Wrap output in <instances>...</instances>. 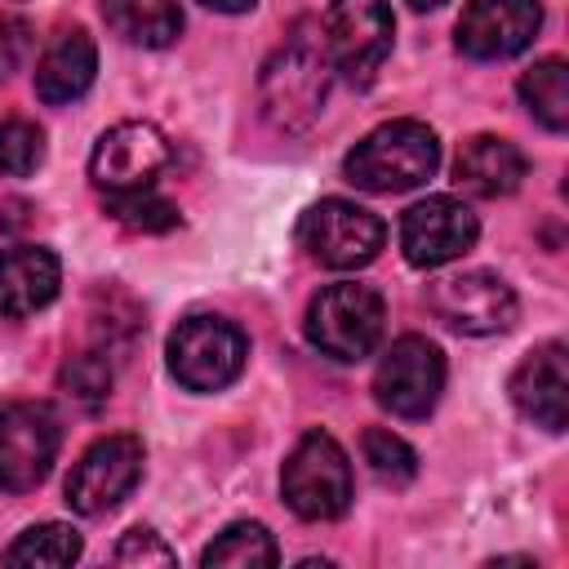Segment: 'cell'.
<instances>
[{"mask_svg":"<svg viewBox=\"0 0 569 569\" xmlns=\"http://www.w3.org/2000/svg\"><path fill=\"white\" fill-rule=\"evenodd\" d=\"M413 9H436V4H445V0H409Z\"/></svg>","mask_w":569,"mask_h":569,"instance_id":"cell-30","label":"cell"},{"mask_svg":"<svg viewBox=\"0 0 569 569\" xmlns=\"http://www.w3.org/2000/svg\"><path fill=\"white\" fill-rule=\"evenodd\" d=\"M427 307L445 329L467 333V338L502 333L516 325V311H520L511 284L493 271H458V276L436 280L427 289Z\"/></svg>","mask_w":569,"mask_h":569,"instance_id":"cell-9","label":"cell"},{"mask_svg":"<svg viewBox=\"0 0 569 569\" xmlns=\"http://www.w3.org/2000/svg\"><path fill=\"white\" fill-rule=\"evenodd\" d=\"M44 160V133L31 120H0V173L27 178Z\"/></svg>","mask_w":569,"mask_h":569,"instance_id":"cell-25","label":"cell"},{"mask_svg":"<svg viewBox=\"0 0 569 569\" xmlns=\"http://www.w3.org/2000/svg\"><path fill=\"white\" fill-rule=\"evenodd\" d=\"M80 556V533L71 525H31L18 533V542L4 551V565H44V569H62Z\"/></svg>","mask_w":569,"mask_h":569,"instance_id":"cell-22","label":"cell"},{"mask_svg":"<svg viewBox=\"0 0 569 569\" xmlns=\"http://www.w3.org/2000/svg\"><path fill=\"white\" fill-rule=\"evenodd\" d=\"M436 164L440 142L422 120H387L347 151L342 173L360 191H409L422 187L436 173Z\"/></svg>","mask_w":569,"mask_h":569,"instance_id":"cell-1","label":"cell"},{"mask_svg":"<svg viewBox=\"0 0 569 569\" xmlns=\"http://www.w3.org/2000/svg\"><path fill=\"white\" fill-rule=\"evenodd\" d=\"M445 391V356L436 342L405 333L373 369V400L396 418H427Z\"/></svg>","mask_w":569,"mask_h":569,"instance_id":"cell-8","label":"cell"},{"mask_svg":"<svg viewBox=\"0 0 569 569\" xmlns=\"http://www.w3.org/2000/svg\"><path fill=\"white\" fill-rule=\"evenodd\" d=\"M116 565H173V551L151 529H129L116 547Z\"/></svg>","mask_w":569,"mask_h":569,"instance_id":"cell-27","label":"cell"},{"mask_svg":"<svg viewBox=\"0 0 569 569\" xmlns=\"http://www.w3.org/2000/svg\"><path fill=\"white\" fill-rule=\"evenodd\" d=\"M382 325H387L382 293L369 284H356V280H338V284L320 289L307 307L311 347L333 360H347V365L373 356V347L382 342Z\"/></svg>","mask_w":569,"mask_h":569,"instance_id":"cell-2","label":"cell"},{"mask_svg":"<svg viewBox=\"0 0 569 569\" xmlns=\"http://www.w3.org/2000/svg\"><path fill=\"white\" fill-rule=\"evenodd\" d=\"M169 164V142L156 124L147 120H124V124H111L98 142H93V156H89V178L93 187H102L107 196H120V191H142L151 187V178Z\"/></svg>","mask_w":569,"mask_h":569,"instance_id":"cell-12","label":"cell"},{"mask_svg":"<svg viewBox=\"0 0 569 569\" xmlns=\"http://www.w3.org/2000/svg\"><path fill=\"white\" fill-rule=\"evenodd\" d=\"M142 476V440L120 431V436H102L93 440L80 462L67 476V502L80 516H102L111 511Z\"/></svg>","mask_w":569,"mask_h":569,"instance_id":"cell-10","label":"cell"},{"mask_svg":"<svg viewBox=\"0 0 569 569\" xmlns=\"http://www.w3.org/2000/svg\"><path fill=\"white\" fill-rule=\"evenodd\" d=\"M529 173V160L516 142L493 138V133H476L462 142L458 160H453V182L471 196H511Z\"/></svg>","mask_w":569,"mask_h":569,"instance_id":"cell-18","label":"cell"},{"mask_svg":"<svg viewBox=\"0 0 569 569\" xmlns=\"http://www.w3.org/2000/svg\"><path fill=\"white\" fill-rule=\"evenodd\" d=\"M325 62L329 58L320 53V44H307V40H293L289 49H280L267 62V76H262V111H267L271 124L302 129L320 111L325 84H329Z\"/></svg>","mask_w":569,"mask_h":569,"instance_id":"cell-11","label":"cell"},{"mask_svg":"<svg viewBox=\"0 0 569 569\" xmlns=\"http://www.w3.org/2000/svg\"><path fill=\"white\" fill-rule=\"evenodd\" d=\"M62 445V422L44 400H9L0 405V489L27 493L36 489Z\"/></svg>","mask_w":569,"mask_h":569,"instance_id":"cell-7","label":"cell"},{"mask_svg":"<svg viewBox=\"0 0 569 569\" xmlns=\"http://www.w3.org/2000/svg\"><path fill=\"white\" fill-rule=\"evenodd\" d=\"M27 44H31L27 22H22V18H0V76H9V71L22 62Z\"/></svg>","mask_w":569,"mask_h":569,"instance_id":"cell-28","label":"cell"},{"mask_svg":"<svg viewBox=\"0 0 569 569\" xmlns=\"http://www.w3.org/2000/svg\"><path fill=\"white\" fill-rule=\"evenodd\" d=\"M93 71H98V49H93V36L84 27H67L49 40V49L40 53L36 62V93L40 102L49 107H62V102H76L89 84H93Z\"/></svg>","mask_w":569,"mask_h":569,"instance_id":"cell-17","label":"cell"},{"mask_svg":"<svg viewBox=\"0 0 569 569\" xmlns=\"http://www.w3.org/2000/svg\"><path fill=\"white\" fill-rule=\"evenodd\" d=\"M520 98L529 107V116L551 129L565 133L569 129V67L560 58H542L520 76Z\"/></svg>","mask_w":569,"mask_h":569,"instance_id":"cell-20","label":"cell"},{"mask_svg":"<svg viewBox=\"0 0 569 569\" xmlns=\"http://www.w3.org/2000/svg\"><path fill=\"white\" fill-rule=\"evenodd\" d=\"M382 240H387L382 218L360 209L356 200H338V196L311 204L298 222V244L320 267H333V271H356V267L373 262Z\"/></svg>","mask_w":569,"mask_h":569,"instance_id":"cell-5","label":"cell"},{"mask_svg":"<svg viewBox=\"0 0 569 569\" xmlns=\"http://www.w3.org/2000/svg\"><path fill=\"white\" fill-rule=\"evenodd\" d=\"M360 449H365L369 471H373L382 485H391V489H400V485H409V480L418 476V453H413L400 436H391V431H382V427H369L365 440H360Z\"/></svg>","mask_w":569,"mask_h":569,"instance_id":"cell-23","label":"cell"},{"mask_svg":"<svg viewBox=\"0 0 569 569\" xmlns=\"http://www.w3.org/2000/svg\"><path fill=\"white\" fill-rule=\"evenodd\" d=\"M507 391H511V405H516L533 427H542V431H565V422H569V369H565V347H560V342L533 347V351L516 365Z\"/></svg>","mask_w":569,"mask_h":569,"instance_id":"cell-15","label":"cell"},{"mask_svg":"<svg viewBox=\"0 0 569 569\" xmlns=\"http://www.w3.org/2000/svg\"><path fill=\"white\" fill-rule=\"evenodd\" d=\"M249 356L244 333L222 316H187L169 333V373L187 391H222L240 378Z\"/></svg>","mask_w":569,"mask_h":569,"instance_id":"cell-4","label":"cell"},{"mask_svg":"<svg viewBox=\"0 0 569 569\" xmlns=\"http://www.w3.org/2000/svg\"><path fill=\"white\" fill-rule=\"evenodd\" d=\"M62 262L44 244H13L0 253V316L22 320L58 298Z\"/></svg>","mask_w":569,"mask_h":569,"instance_id":"cell-16","label":"cell"},{"mask_svg":"<svg viewBox=\"0 0 569 569\" xmlns=\"http://www.w3.org/2000/svg\"><path fill=\"white\" fill-rule=\"evenodd\" d=\"M480 236L476 213L458 196H427L400 218V249L413 267H445L462 258Z\"/></svg>","mask_w":569,"mask_h":569,"instance_id":"cell-13","label":"cell"},{"mask_svg":"<svg viewBox=\"0 0 569 569\" xmlns=\"http://www.w3.org/2000/svg\"><path fill=\"white\" fill-rule=\"evenodd\" d=\"M62 387H67V396L71 400H80V405H102L107 400V391H111V365L98 356V351H80V356H71L67 365H62Z\"/></svg>","mask_w":569,"mask_h":569,"instance_id":"cell-26","label":"cell"},{"mask_svg":"<svg viewBox=\"0 0 569 569\" xmlns=\"http://www.w3.org/2000/svg\"><path fill=\"white\" fill-rule=\"evenodd\" d=\"M542 27V4L538 0H467L458 18V49L467 58L493 62L529 49V40Z\"/></svg>","mask_w":569,"mask_h":569,"instance_id":"cell-14","label":"cell"},{"mask_svg":"<svg viewBox=\"0 0 569 569\" xmlns=\"http://www.w3.org/2000/svg\"><path fill=\"white\" fill-rule=\"evenodd\" d=\"M204 9H213V13H244V9H253L258 0H200Z\"/></svg>","mask_w":569,"mask_h":569,"instance_id":"cell-29","label":"cell"},{"mask_svg":"<svg viewBox=\"0 0 569 569\" xmlns=\"http://www.w3.org/2000/svg\"><path fill=\"white\" fill-rule=\"evenodd\" d=\"M280 489L293 516L338 520L351 507V462L342 445L329 431H307L280 471Z\"/></svg>","mask_w":569,"mask_h":569,"instance_id":"cell-3","label":"cell"},{"mask_svg":"<svg viewBox=\"0 0 569 569\" xmlns=\"http://www.w3.org/2000/svg\"><path fill=\"white\" fill-rule=\"evenodd\" d=\"M102 18L120 40L147 49H164L182 31L178 0H102Z\"/></svg>","mask_w":569,"mask_h":569,"instance_id":"cell-19","label":"cell"},{"mask_svg":"<svg viewBox=\"0 0 569 569\" xmlns=\"http://www.w3.org/2000/svg\"><path fill=\"white\" fill-rule=\"evenodd\" d=\"M107 213L129 231H169V227H178V209L169 200H160L151 187L107 196Z\"/></svg>","mask_w":569,"mask_h":569,"instance_id":"cell-24","label":"cell"},{"mask_svg":"<svg viewBox=\"0 0 569 569\" xmlns=\"http://www.w3.org/2000/svg\"><path fill=\"white\" fill-rule=\"evenodd\" d=\"M396 18L387 0H333L325 13V58L351 84H369L391 53Z\"/></svg>","mask_w":569,"mask_h":569,"instance_id":"cell-6","label":"cell"},{"mask_svg":"<svg viewBox=\"0 0 569 569\" xmlns=\"http://www.w3.org/2000/svg\"><path fill=\"white\" fill-rule=\"evenodd\" d=\"M280 551L271 542V533L258 525V520H236L227 525L204 551H200V565H227V569H253V565H276Z\"/></svg>","mask_w":569,"mask_h":569,"instance_id":"cell-21","label":"cell"}]
</instances>
